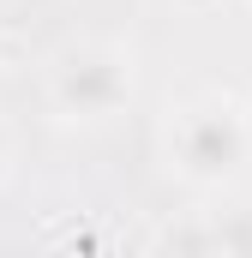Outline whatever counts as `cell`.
<instances>
[{
  "instance_id": "obj_1",
  "label": "cell",
  "mask_w": 252,
  "mask_h": 258,
  "mask_svg": "<svg viewBox=\"0 0 252 258\" xmlns=\"http://www.w3.org/2000/svg\"><path fill=\"white\" fill-rule=\"evenodd\" d=\"M252 168V132L240 96H192L168 120V174L192 192H228Z\"/></svg>"
},
{
  "instance_id": "obj_3",
  "label": "cell",
  "mask_w": 252,
  "mask_h": 258,
  "mask_svg": "<svg viewBox=\"0 0 252 258\" xmlns=\"http://www.w3.org/2000/svg\"><path fill=\"white\" fill-rule=\"evenodd\" d=\"M6 168H12V132H6V120H0V180H6Z\"/></svg>"
},
{
  "instance_id": "obj_2",
  "label": "cell",
  "mask_w": 252,
  "mask_h": 258,
  "mask_svg": "<svg viewBox=\"0 0 252 258\" xmlns=\"http://www.w3.org/2000/svg\"><path fill=\"white\" fill-rule=\"evenodd\" d=\"M132 102V54L114 42H72L48 60V108L66 126H102Z\"/></svg>"
},
{
  "instance_id": "obj_4",
  "label": "cell",
  "mask_w": 252,
  "mask_h": 258,
  "mask_svg": "<svg viewBox=\"0 0 252 258\" xmlns=\"http://www.w3.org/2000/svg\"><path fill=\"white\" fill-rule=\"evenodd\" d=\"M240 114H246V132H252V84H246V96H240Z\"/></svg>"
}]
</instances>
